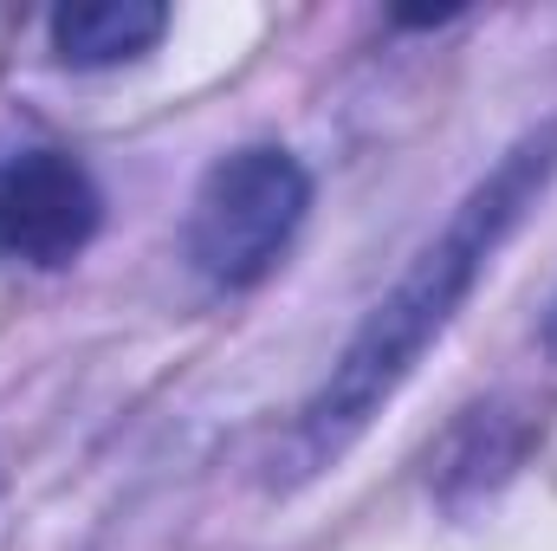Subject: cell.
I'll use <instances>...</instances> for the list:
<instances>
[{
	"instance_id": "1",
	"label": "cell",
	"mask_w": 557,
	"mask_h": 551,
	"mask_svg": "<svg viewBox=\"0 0 557 551\" xmlns=\"http://www.w3.org/2000/svg\"><path fill=\"white\" fill-rule=\"evenodd\" d=\"M552 175H557V118L539 124V131H525L473 182V195L447 215V228L416 254V267L396 279L389 298L357 325V338L344 344V357L331 364V377L318 383V396L305 403L292 441H285L292 474L331 467L376 421V409L409 383V370L441 344V331L454 325V311L467 305V292L480 285V273L493 267V254L506 247V234L525 221V208L545 195Z\"/></svg>"
},
{
	"instance_id": "2",
	"label": "cell",
	"mask_w": 557,
	"mask_h": 551,
	"mask_svg": "<svg viewBox=\"0 0 557 551\" xmlns=\"http://www.w3.org/2000/svg\"><path fill=\"white\" fill-rule=\"evenodd\" d=\"M305 215H311V175L292 149H273V143L234 149L195 188L188 234H182L188 267L227 292L260 285L285 260Z\"/></svg>"
},
{
	"instance_id": "3",
	"label": "cell",
	"mask_w": 557,
	"mask_h": 551,
	"mask_svg": "<svg viewBox=\"0 0 557 551\" xmlns=\"http://www.w3.org/2000/svg\"><path fill=\"white\" fill-rule=\"evenodd\" d=\"M104 195L91 169L65 149H13L0 162V254L26 267H65L91 247Z\"/></svg>"
},
{
	"instance_id": "4",
	"label": "cell",
	"mask_w": 557,
	"mask_h": 551,
	"mask_svg": "<svg viewBox=\"0 0 557 551\" xmlns=\"http://www.w3.org/2000/svg\"><path fill=\"white\" fill-rule=\"evenodd\" d=\"M169 33V7L156 0H72L52 13V52L78 72L143 59Z\"/></svg>"
},
{
	"instance_id": "5",
	"label": "cell",
	"mask_w": 557,
	"mask_h": 551,
	"mask_svg": "<svg viewBox=\"0 0 557 551\" xmlns=\"http://www.w3.org/2000/svg\"><path fill=\"white\" fill-rule=\"evenodd\" d=\"M460 20V7H434V13H396V26H447Z\"/></svg>"
},
{
	"instance_id": "6",
	"label": "cell",
	"mask_w": 557,
	"mask_h": 551,
	"mask_svg": "<svg viewBox=\"0 0 557 551\" xmlns=\"http://www.w3.org/2000/svg\"><path fill=\"white\" fill-rule=\"evenodd\" d=\"M545 338H552V351H557V298H552V318H545Z\"/></svg>"
}]
</instances>
